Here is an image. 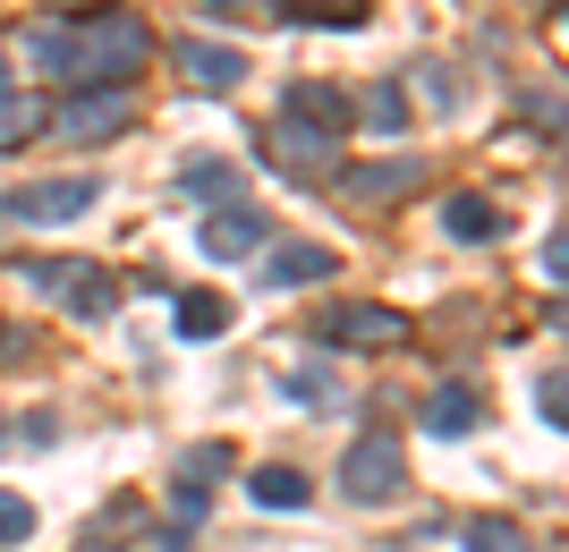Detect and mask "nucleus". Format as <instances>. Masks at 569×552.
Wrapping results in <instances>:
<instances>
[{"mask_svg": "<svg viewBox=\"0 0 569 552\" xmlns=\"http://www.w3.org/2000/svg\"><path fill=\"white\" fill-rule=\"evenodd\" d=\"M26 51H34L43 77H69L77 94H86V86L137 77V60L153 51V34H144V18H128V9H102V18H86V26H43Z\"/></svg>", "mask_w": 569, "mask_h": 552, "instance_id": "obj_1", "label": "nucleus"}, {"mask_svg": "<svg viewBox=\"0 0 569 552\" xmlns=\"http://www.w3.org/2000/svg\"><path fill=\"white\" fill-rule=\"evenodd\" d=\"M94 204H102V179H94V170H69V179H26V188L0 195V213L26 221V230H60V221L94 213Z\"/></svg>", "mask_w": 569, "mask_h": 552, "instance_id": "obj_2", "label": "nucleus"}, {"mask_svg": "<svg viewBox=\"0 0 569 552\" xmlns=\"http://www.w3.org/2000/svg\"><path fill=\"white\" fill-rule=\"evenodd\" d=\"M128 120H137V94H128V86H86V94L51 102L43 128L60 144H111V137H128Z\"/></svg>", "mask_w": 569, "mask_h": 552, "instance_id": "obj_3", "label": "nucleus"}, {"mask_svg": "<svg viewBox=\"0 0 569 552\" xmlns=\"http://www.w3.org/2000/svg\"><path fill=\"white\" fill-rule=\"evenodd\" d=\"M18 281H34L51 307H69L77 323H102V314L119 307V281L102 264H18Z\"/></svg>", "mask_w": 569, "mask_h": 552, "instance_id": "obj_4", "label": "nucleus"}, {"mask_svg": "<svg viewBox=\"0 0 569 552\" xmlns=\"http://www.w3.org/2000/svg\"><path fill=\"white\" fill-rule=\"evenodd\" d=\"M400 484H408V459H400V442H391V433L349 442V459H340V493H349L357 510H382Z\"/></svg>", "mask_w": 569, "mask_h": 552, "instance_id": "obj_5", "label": "nucleus"}, {"mask_svg": "<svg viewBox=\"0 0 569 552\" xmlns=\"http://www.w3.org/2000/svg\"><path fill=\"white\" fill-rule=\"evenodd\" d=\"M323 340L332 349H408V323L391 307H332L323 314Z\"/></svg>", "mask_w": 569, "mask_h": 552, "instance_id": "obj_6", "label": "nucleus"}, {"mask_svg": "<svg viewBox=\"0 0 569 552\" xmlns=\"http://www.w3.org/2000/svg\"><path fill=\"white\" fill-rule=\"evenodd\" d=\"M281 120H298V128H315V137H349V120H357V111H349V94H340V86H323V77H298V86H289V111H281Z\"/></svg>", "mask_w": 569, "mask_h": 552, "instance_id": "obj_7", "label": "nucleus"}, {"mask_svg": "<svg viewBox=\"0 0 569 552\" xmlns=\"http://www.w3.org/2000/svg\"><path fill=\"white\" fill-rule=\"evenodd\" d=\"M196 247H204L213 264H238V255H256V247H263V213H247V204H221V213L196 230Z\"/></svg>", "mask_w": 569, "mask_h": 552, "instance_id": "obj_8", "label": "nucleus"}, {"mask_svg": "<svg viewBox=\"0 0 569 552\" xmlns=\"http://www.w3.org/2000/svg\"><path fill=\"white\" fill-rule=\"evenodd\" d=\"M179 77H188V86H204V94H230L238 77H247V51L238 43H179Z\"/></svg>", "mask_w": 569, "mask_h": 552, "instance_id": "obj_9", "label": "nucleus"}, {"mask_svg": "<svg viewBox=\"0 0 569 552\" xmlns=\"http://www.w3.org/2000/svg\"><path fill=\"white\" fill-rule=\"evenodd\" d=\"M332 272H340V255H332V247H315V239L263 255V289H307V281H332Z\"/></svg>", "mask_w": 569, "mask_h": 552, "instance_id": "obj_10", "label": "nucleus"}, {"mask_svg": "<svg viewBox=\"0 0 569 552\" xmlns=\"http://www.w3.org/2000/svg\"><path fill=\"white\" fill-rule=\"evenodd\" d=\"M272 153H281L289 170H307V179H323V170L340 162V144H332V137H315V128H298V120L272 128Z\"/></svg>", "mask_w": 569, "mask_h": 552, "instance_id": "obj_11", "label": "nucleus"}, {"mask_svg": "<svg viewBox=\"0 0 569 552\" xmlns=\"http://www.w3.org/2000/svg\"><path fill=\"white\" fill-rule=\"evenodd\" d=\"M170 323H179V340H213V332H230V298H213V289H188V298L170 307Z\"/></svg>", "mask_w": 569, "mask_h": 552, "instance_id": "obj_12", "label": "nucleus"}, {"mask_svg": "<svg viewBox=\"0 0 569 552\" xmlns=\"http://www.w3.org/2000/svg\"><path fill=\"white\" fill-rule=\"evenodd\" d=\"M247 493H256V510H307V502H315V484L298 476V468H256V476H247Z\"/></svg>", "mask_w": 569, "mask_h": 552, "instance_id": "obj_13", "label": "nucleus"}, {"mask_svg": "<svg viewBox=\"0 0 569 552\" xmlns=\"http://www.w3.org/2000/svg\"><path fill=\"white\" fill-rule=\"evenodd\" d=\"M43 120H51V102L9 94V86H0V153H18L26 137H43Z\"/></svg>", "mask_w": 569, "mask_h": 552, "instance_id": "obj_14", "label": "nucleus"}, {"mask_svg": "<svg viewBox=\"0 0 569 552\" xmlns=\"http://www.w3.org/2000/svg\"><path fill=\"white\" fill-rule=\"evenodd\" d=\"M417 179H426L417 162H375V170H349V195L357 204H382V195H408Z\"/></svg>", "mask_w": 569, "mask_h": 552, "instance_id": "obj_15", "label": "nucleus"}, {"mask_svg": "<svg viewBox=\"0 0 569 552\" xmlns=\"http://www.w3.org/2000/svg\"><path fill=\"white\" fill-rule=\"evenodd\" d=\"M476 416H485V409H476V391H468V383H442V391L426 400V425H433V433H468Z\"/></svg>", "mask_w": 569, "mask_h": 552, "instance_id": "obj_16", "label": "nucleus"}, {"mask_svg": "<svg viewBox=\"0 0 569 552\" xmlns=\"http://www.w3.org/2000/svg\"><path fill=\"white\" fill-rule=\"evenodd\" d=\"M442 230H451V239H501V213L485 195H451V204H442Z\"/></svg>", "mask_w": 569, "mask_h": 552, "instance_id": "obj_17", "label": "nucleus"}, {"mask_svg": "<svg viewBox=\"0 0 569 552\" xmlns=\"http://www.w3.org/2000/svg\"><path fill=\"white\" fill-rule=\"evenodd\" d=\"M459 552H536V544H527V528H519V519H468Z\"/></svg>", "mask_w": 569, "mask_h": 552, "instance_id": "obj_18", "label": "nucleus"}, {"mask_svg": "<svg viewBox=\"0 0 569 552\" xmlns=\"http://www.w3.org/2000/svg\"><path fill=\"white\" fill-rule=\"evenodd\" d=\"M298 26H366V0H272Z\"/></svg>", "mask_w": 569, "mask_h": 552, "instance_id": "obj_19", "label": "nucleus"}, {"mask_svg": "<svg viewBox=\"0 0 569 552\" xmlns=\"http://www.w3.org/2000/svg\"><path fill=\"white\" fill-rule=\"evenodd\" d=\"M366 120H375L382 137H400V128H408V94H400V77H391V86H375V102H366Z\"/></svg>", "mask_w": 569, "mask_h": 552, "instance_id": "obj_20", "label": "nucleus"}, {"mask_svg": "<svg viewBox=\"0 0 569 552\" xmlns=\"http://www.w3.org/2000/svg\"><path fill=\"white\" fill-rule=\"evenodd\" d=\"M230 188H238L230 162H196V170H188V195H204V204H213V195H230Z\"/></svg>", "mask_w": 569, "mask_h": 552, "instance_id": "obj_21", "label": "nucleus"}, {"mask_svg": "<svg viewBox=\"0 0 569 552\" xmlns=\"http://www.w3.org/2000/svg\"><path fill=\"white\" fill-rule=\"evenodd\" d=\"M26 535H34V502L0 493V544H26Z\"/></svg>", "mask_w": 569, "mask_h": 552, "instance_id": "obj_22", "label": "nucleus"}, {"mask_svg": "<svg viewBox=\"0 0 569 552\" xmlns=\"http://www.w3.org/2000/svg\"><path fill=\"white\" fill-rule=\"evenodd\" d=\"M536 409H545V425H561V409H569V374H561V365L536 383Z\"/></svg>", "mask_w": 569, "mask_h": 552, "instance_id": "obj_23", "label": "nucleus"}, {"mask_svg": "<svg viewBox=\"0 0 569 552\" xmlns=\"http://www.w3.org/2000/svg\"><path fill=\"white\" fill-rule=\"evenodd\" d=\"M561 272H569V230H552L545 239V281H561Z\"/></svg>", "mask_w": 569, "mask_h": 552, "instance_id": "obj_24", "label": "nucleus"}, {"mask_svg": "<svg viewBox=\"0 0 569 552\" xmlns=\"http://www.w3.org/2000/svg\"><path fill=\"white\" fill-rule=\"evenodd\" d=\"M204 9H221V18H230V9H247V0H204Z\"/></svg>", "mask_w": 569, "mask_h": 552, "instance_id": "obj_25", "label": "nucleus"}, {"mask_svg": "<svg viewBox=\"0 0 569 552\" xmlns=\"http://www.w3.org/2000/svg\"><path fill=\"white\" fill-rule=\"evenodd\" d=\"M536 9H561V0H536Z\"/></svg>", "mask_w": 569, "mask_h": 552, "instance_id": "obj_26", "label": "nucleus"}, {"mask_svg": "<svg viewBox=\"0 0 569 552\" xmlns=\"http://www.w3.org/2000/svg\"><path fill=\"white\" fill-rule=\"evenodd\" d=\"M86 552H111V544H86Z\"/></svg>", "mask_w": 569, "mask_h": 552, "instance_id": "obj_27", "label": "nucleus"}, {"mask_svg": "<svg viewBox=\"0 0 569 552\" xmlns=\"http://www.w3.org/2000/svg\"><path fill=\"white\" fill-rule=\"evenodd\" d=\"M0 442H9V433H0Z\"/></svg>", "mask_w": 569, "mask_h": 552, "instance_id": "obj_28", "label": "nucleus"}]
</instances>
